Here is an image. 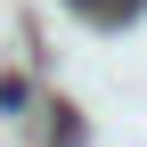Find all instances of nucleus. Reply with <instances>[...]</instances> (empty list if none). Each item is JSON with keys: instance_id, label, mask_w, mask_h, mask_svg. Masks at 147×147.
I'll return each instance as SVG.
<instances>
[{"instance_id": "1", "label": "nucleus", "mask_w": 147, "mask_h": 147, "mask_svg": "<svg viewBox=\"0 0 147 147\" xmlns=\"http://www.w3.org/2000/svg\"><path fill=\"white\" fill-rule=\"evenodd\" d=\"M74 8H82L90 25H131V16L147 8V0H74Z\"/></svg>"}]
</instances>
